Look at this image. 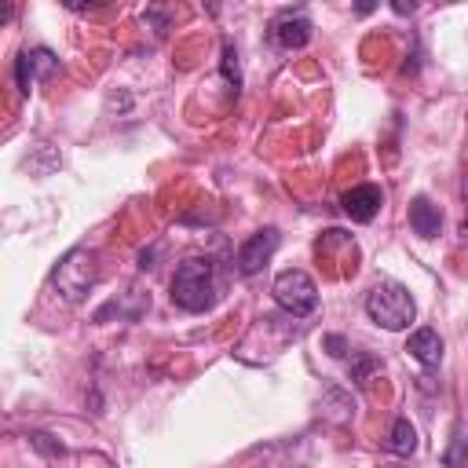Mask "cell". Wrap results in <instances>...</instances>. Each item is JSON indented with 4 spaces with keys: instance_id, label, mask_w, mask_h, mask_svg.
I'll return each mask as SVG.
<instances>
[{
    "instance_id": "cell-3",
    "label": "cell",
    "mask_w": 468,
    "mask_h": 468,
    "mask_svg": "<svg viewBox=\"0 0 468 468\" xmlns=\"http://www.w3.org/2000/svg\"><path fill=\"white\" fill-rule=\"evenodd\" d=\"M96 278H99L96 253H88V249H70V253L59 260L52 282H55V290L62 293L67 304H81L88 297V290L96 286Z\"/></svg>"
},
{
    "instance_id": "cell-17",
    "label": "cell",
    "mask_w": 468,
    "mask_h": 468,
    "mask_svg": "<svg viewBox=\"0 0 468 468\" xmlns=\"http://www.w3.org/2000/svg\"><path fill=\"white\" fill-rule=\"evenodd\" d=\"M326 348H329V355H337V359H345V355H348L345 337H326Z\"/></svg>"
},
{
    "instance_id": "cell-12",
    "label": "cell",
    "mask_w": 468,
    "mask_h": 468,
    "mask_svg": "<svg viewBox=\"0 0 468 468\" xmlns=\"http://www.w3.org/2000/svg\"><path fill=\"white\" fill-rule=\"evenodd\" d=\"M447 468H464V421L454 424L450 450H447Z\"/></svg>"
},
{
    "instance_id": "cell-19",
    "label": "cell",
    "mask_w": 468,
    "mask_h": 468,
    "mask_svg": "<svg viewBox=\"0 0 468 468\" xmlns=\"http://www.w3.org/2000/svg\"><path fill=\"white\" fill-rule=\"evenodd\" d=\"M395 12H399V15H414V4H407V0H399Z\"/></svg>"
},
{
    "instance_id": "cell-16",
    "label": "cell",
    "mask_w": 468,
    "mask_h": 468,
    "mask_svg": "<svg viewBox=\"0 0 468 468\" xmlns=\"http://www.w3.org/2000/svg\"><path fill=\"white\" fill-rule=\"evenodd\" d=\"M29 443H34L41 454H48V457H62V447L52 443V435H44V432H34V435H29Z\"/></svg>"
},
{
    "instance_id": "cell-5",
    "label": "cell",
    "mask_w": 468,
    "mask_h": 468,
    "mask_svg": "<svg viewBox=\"0 0 468 468\" xmlns=\"http://www.w3.org/2000/svg\"><path fill=\"white\" fill-rule=\"evenodd\" d=\"M274 249H278V231L274 227H264V231H257L253 238H245L242 242V249H238V274H257V271H264V264L274 257Z\"/></svg>"
},
{
    "instance_id": "cell-15",
    "label": "cell",
    "mask_w": 468,
    "mask_h": 468,
    "mask_svg": "<svg viewBox=\"0 0 468 468\" xmlns=\"http://www.w3.org/2000/svg\"><path fill=\"white\" fill-rule=\"evenodd\" d=\"M224 77L234 84V91H238V84H242V74H238V52H234V44L231 41H224Z\"/></svg>"
},
{
    "instance_id": "cell-2",
    "label": "cell",
    "mask_w": 468,
    "mask_h": 468,
    "mask_svg": "<svg viewBox=\"0 0 468 468\" xmlns=\"http://www.w3.org/2000/svg\"><path fill=\"white\" fill-rule=\"evenodd\" d=\"M366 315L377 322L381 329H407L417 319V304L407 293V286L399 282H377L366 297Z\"/></svg>"
},
{
    "instance_id": "cell-9",
    "label": "cell",
    "mask_w": 468,
    "mask_h": 468,
    "mask_svg": "<svg viewBox=\"0 0 468 468\" xmlns=\"http://www.w3.org/2000/svg\"><path fill=\"white\" fill-rule=\"evenodd\" d=\"M410 227H414V234H421V238H435L443 231V209L435 205L432 198H414L410 202Z\"/></svg>"
},
{
    "instance_id": "cell-14",
    "label": "cell",
    "mask_w": 468,
    "mask_h": 468,
    "mask_svg": "<svg viewBox=\"0 0 468 468\" xmlns=\"http://www.w3.org/2000/svg\"><path fill=\"white\" fill-rule=\"evenodd\" d=\"M373 369H381V359H373V355H355V362H352V381L355 385H366V377Z\"/></svg>"
},
{
    "instance_id": "cell-8",
    "label": "cell",
    "mask_w": 468,
    "mask_h": 468,
    "mask_svg": "<svg viewBox=\"0 0 468 468\" xmlns=\"http://www.w3.org/2000/svg\"><path fill=\"white\" fill-rule=\"evenodd\" d=\"M407 352L424 366V369H435L443 362V352H447V345H443V337L435 333V329H414L410 333V340H407Z\"/></svg>"
},
{
    "instance_id": "cell-7",
    "label": "cell",
    "mask_w": 468,
    "mask_h": 468,
    "mask_svg": "<svg viewBox=\"0 0 468 468\" xmlns=\"http://www.w3.org/2000/svg\"><path fill=\"white\" fill-rule=\"evenodd\" d=\"M340 205H345V212L355 224H369L385 205V191L381 186H373V183H362V186H352V191L340 198Z\"/></svg>"
},
{
    "instance_id": "cell-10",
    "label": "cell",
    "mask_w": 468,
    "mask_h": 468,
    "mask_svg": "<svg viewBox=\"0 0 468 468\" xmlns=\"http://www.w3.org/2000/svg\"><path fill=\"white\" fill-rule=\"evenodd\" d=\"M388 450L395 457H410L417 450V428L410 424V417H399L392 424V435H388Z\"/></svg>"
},
{
    "instance_id": "cell-13",
    "label": "cell",
    "mask_w": 468,
    "mask_h": 468,
    "mask_svg": "<svg viewBox=\"0 0 468 468\" xmlns=\"http://www.w3.org/2000/svg\"><path fill=\"white\" fill-rule=\"evenodd\" d=\"M15 81H19L22 96H29V91H34V67H29V55L26 52L15 59Z\"/></svg>"
},
{
    "instance_id": "cell-18",
    "label": "cell",
    "mask_w": 468,
    "mask_h": 468,
    "mask_svg": "<svg viewBox=\"0 0 468 468\" xmlns=\"http://www.w3.org/2000/svg\"><path fill=\"white\" fill-rule=\"evenodd\" d=\"M15 19V4H8V0H4V4H0V26H8Z\"/></svg>"
},
{
    "instance_id": "cell-6",
    "label": "cell",
    "mask_w": 468,
    "mask_h": 468,
    "mask_svg": "<svg viewBox=\"0 0 468 468\" xmlns=\"http://www.w3.org/2000/svg\"><path fill=\"white\" fill-rule=\"evenodd\" d=\"M271 41L286 52H300L311 41V19L300 12H282L271 22Z\"/></svg>"
},
{
    "instance_id": "cell-1",
    "label": "cell",
    "mask_w": 468,
    "mask_h": 468,
    "mask_svg": "<svg viewBox=\"0 0 468 468\" xmlns=\"http://www.w3.org/2000/svg\"><path fill=\"white\" fill-rule=\"evenodd\" d=\"M212 260H202V257H191L183 260L172 274V304L191 311V315H198V311H209L212 300H216V282H212Z\"/></svg>"
},
{
    "instance_id": "cell-11",
    "label": "cell",
    "mask_w": 468,
    "mask_h": 468,
    "mask_svg": "<svg viewBox=\"0 0 468 468\" xmlns=\"http://www.w3.org/2000/svg\"><path fill=\"white\" fill-rule=\"evenodd\" d=\"M26 55H29V67H34V81H37V77L48 81V77L59 74V59H55L48 48H34V52H26Z\"/></svg>"
},
{
    "instance_id": "cell-4",
    "label": "cell",
    "mask_w": 468,
    "mask_h": 468,
    "mask_svg": "<svg viewBox=\"0 0 468 468\" xmlns=\"http://www.w3.org/2000/svg\"><path fill=\"white\" fill-rule=\"evenodd\" d=\"M271 293H274V304L282 307L290 319H304V315H311V311L319 307V286H315V278H311L307 271H300V267H290V271L278 274L274 286H271Z\"/></svg>"
}]
</instances>
